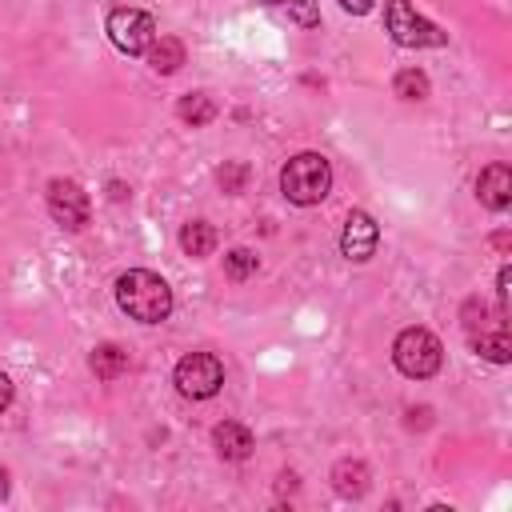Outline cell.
I'll use <instances>...</instances> for the list:
<instances>
[{
  "label": "cell",
  "mask_w": 512,
  "mask_h": 512,
  "mask_svg": "<svg viewBox=\"0 0 512 512\" xmlns=\"http://www.w3.org/2000/svg\"><path fill=\"white\" fill-rule=\"evenodd\" d=\"M116 304L140 324H160L172 312V288L148 268H128L116 280Z\"/></svg>",
  "instance_id": "cell-1"
},
{
  "label": "cell",
  "mask_w": 512,
  "mask_h": 512,
  "mask_svg": "<svg viewBox=\"0 0 512 512\" xmlns=\"http://www.w3.org/2000/svg\"><path fill=\"white\" fill-rule=\"evenodd\" d=\"M332 188V164L320 156V152H296L284 168H280V192L300 204V208H312L328 196Z\"/></svg>",
  "instance_id": "cell-2"
},
{
  "label": "cell",
  "mask_w": 512,
  "mask_h": 512,
  "mask_svg": "<svg viewBox=\"0 0 512 512\" xmlns=\"http://www.w3.org/2000/svg\"><path fill=\"white\" fill-rule=\"evenodd\" d=\"M392 360H396V368H400L404 376L428 380V376L440 372L444 348H440V340H436L428 328H404V332L396 336V344H392Z\"/></svg>",
  "instance_id": "cell-3"
},
{
  "label": "cell",
  "mask_w": 512,
  "mask_h": 512,
  "mask_svg": "<svg viewBox=\"0 0 512 512\" xmlns=\"http://www.w3.org/2000/svg\"><path fill=\"white\" fill-rule=\"evenodd\" d=\"M384 28L400 48H440V44H448V36L432 20H424L412 8V0H388L384 4Z\"/></svg>",
  "instance_id": "cell-4"
},
{
  "label": "cell",
  "mask_w": 512,
  "mask_h": 512,
  "mask_svg": "<svg viewBox=\"0 0 512 512\" xmlns=\"http://www.w3.org/2000/svg\"><path fill=\"white\" fill-rule=\"evenodd\" d=\"M220 384H224V364L212 352H188L176 364V388L188 400H208L220 392Z\"/></svg>",
  "instance_id": "cell-5"
},
{
  "label": "cell",
  "mask_w": 512,
  "mask_h": 512,
  "mask_svg": "<svg viewBox=\"0 0 512 512\" xmlns=\"http://www.w3.org/2000/svg\"><path fill=\"white\" fill-rule=\"evenodd\" d=\"M108 40L128 56H144L148 44L156 40V20L140 8H112L108 12Z\"/></svg>",
  "instance_id": "cell-6"
},
{
  "label": "cell",
  "mask_w": 512,
  "mask_h": 512,
  "mask_svg": "<svg viewBox=\"0 0 512 512\" xmlns=\"http://www.w3.org/2000/svg\"><path fill=\"white\" fill-rule=\"evenodd\" d=\"M48 212H52V220H56L60 228H68V232H80V228L88 224V216H92L88 196H84V188H80L76 180H52V184H48Z\"/></svg>",
  "instance_id": "cell-7"
},
{
  "label": "cell",
  "mask_w": 512,
  "mask_h": 512,
  "mask_svg": "<svg viewBox=\"0 0 512 512\" xmlns=\"http://www.w3.org/2000/svg\"><path fill=\"white\" fill-rule=\"evenodd\" d=\"M376 244H380V228H376V220H372L368 212H360V208L348 212L344 232H340V252H344L348 260L364 264V260H372Z\"/></svg>",
  "instance_id": "cell-8"
},
{
  "label": "cell",
  "mask_w": 512,
  "mask_h": 512,
  "mask_svg": "<svg viewBox=\"0 0 512 512\" xmlns=\"http://www.w3.org/2000/svg\"><path fill=\"white\" fill-rule=\"evenodd\" d=\"M476 196L484 208L492 212H504L512 204V168L508 164H488L480 176H476Z\"/></svg>",
  "instance_id": "cell-9"
},
{
  "label": "cell",
  "mask_w": 512,
  "mask_h": 512,
  "mask_svg": "<svg viewBox=\"0 0 512 512\" xmlns=\"http://www.w3.org/2000/svg\"><path fill=\"white\" fill-rule=\"evenodd\" d=\"M468 340H472V348H476L484 360H492V364H508V360H512V336H508L504 320H488V324L472 328Z\"/></svg>",
  "instance_id": "cell-10"
},
{
  "label": "cell",
  "mask_w": 512,
  "mask_h": 512,
  "mask_svg": "<svg viewBox=\"0 0 512 512\" xmlns=\"http://www.w3.org/2000/svg\"><path fill=\"white\" fill-rule=\"evenodd\" d=\"M212 444H216V452H220L224 460H244V456H252V448H256L252 432H248L244 424H236V420H220V424L212 428Z\"/></svg>",
  "instance_id": "cell-11"
},
{
  "label": "cell",
  "mask_w": 512,
  "mask_h": 512,
  "mask_svg": "<svg viewBox=\"0 0 512 512\" xmlns=\"http://www.w3.org/2000/svg\"><path fill=\"white\" fill-rule=\"evenodd\" d=\"M332 488H336L344 500L364 496V492H368V468H364L360 460H340V464L332 468Z\"/></svg>",
  "instance_id": "cell-12"
},
{
  "label": "cell",
  "mask_w": 512,
  "mask_h": 512,
  "mask_svg": "<svg viewBox=\"0 0 512 512\" xmlns=\"http://www.w3.org/2000/svg\"><path fill=\"white\" fill-rule=\"evenodd\" d=\"M148 64L160 72V76H172L180 64H184V44L176 40V36H160V40H152L148 44Z\"/></svg>",
  "instance_id": "cell-13"
},
{
  "label": "cell",
  "mask_w": 512,
  "mask_h": 512,
  "mask_svg": "<svg viewBox=\"0 0 512 512\" xmlns=\"http://www.w3.org/2000/svg\"><path fill=\"white\" fill-rule=\"evenodd\" d=\"M92 372L100 376V380H116L120 372H128V352L120 348V344H100V348H92Z\"/></svg>",
  "instance_id": "cell-14"
},
{
  "label": "cell",
  "mask_w": 512,
  "mask_h": 512,
  "mask_svg": "<svg viewBox=\"0 0 512 512\" xmlns=\"http://www.w3.org/2000/svg\"><path fill=\"white\" fill-rule=\"evenodd\" d=\"M180 248H184V256H208L212 248H216V228L212 224H204V220H192V224H184V232H180Z\"/></svg>",
  "instance_id": "cell-15"
},
{
  "label": "cell",
  "mask_w": 512,
  "mask_h": 512,
  "mask_svg": "<svg viewBox=\"0 0 512 512\" xmlns=\"http://www.w3.org/2000/svg\"><path fill=\"white\" fill-rule=\"evenodd\" d=\"M176 112H180V120L192 124V128H204V124L216 120V104H212V96H204V92H188Z\"/></svg>",
  "instance_id": "cell-16"
},
{
  "label": "cell",
  "mask_w": 512,
  "mask_h": 512,
  "mask_svg": "<svg viewBox=\"0 0 512 512\" xmlns=\"http://www.w3.org/2000/svg\"><path fill=\"white\" fill-rule=\"evenodd\" d=\"M392 92L400 100H424L428 96V76L420 68H400L396 80H392Z\"/></svg>",
  "instance_id": "cell-17"
},
{
  "label": "cell",
  "mask_w": 512,
  "mask_h": 512,
  "mask_svg": "<svg viewBox=\"0 0 512 512\" xmlns=\"http://www.w3.org/2000/svg\"><path fill=\"white\" fill-rule=\"evenodd\" d=\"M256 252H248V248H232L228 256H224V272L232 276V280H248L252 272H256Z\"/></svg>",
  "instance_id": "cell-18"
},
{
  "label": "cell",
  "mask_w": 512,
  "mask_h": 512,
  "mask_svg": "<svg viewBox=\"0 0 512 512\" xmlns=\"http://www.w3.org/2000/svg\"><path fill=\"white\" fill-rule=\"evenodd\" d=\"M288 20L300 28H316L320 24V0H284Z\"/></svg>",
  "instance_id": "cell-19"
},
{
  "label": "cell",
  "mask_w": 512,
  "mask_h": 512,
  "mask_svg": "<svg viewBox=\"0 0 512 512\" xmlns=\"http://www.w3.org/2000/svg\"><path fill=\"white\" fill-rule=\"evenodd\" d=\"M244 180H248V168H244V164H224V168H220V184H224V192H240Z\"/></svg>",
  "instance_id": "cell-20"
},
{
  "label": "cell",
  "mask_w": 512,
  "mask_h": 512,
  "mask_svg": "<svg viewBox=\"0 0 512 512\" xmlns=\"http://www.w3.org/2000/svg\"><path fill=\"white\" fill-rule=\"evenodd\" d=\"M496 296H500V316H508V300H512V272L508 268H500V276H496Z\"/></svg>",
  "instance_id": "cell-21"
},
{
  "label": "cell",
  "mask_w": 512,
  "mask_h": 512,
  "mask_svg": "<svg viewBox=\"0 0 512 512\" xmlns=\"http://www.w3.org/2000/svg\"><path fill=\"white\" fill-rule=\"evenodd\" d=\"M340 4H344L348 12H356V16H364V12H372V4H376V0H340Z\"/></svg>",
  "instance_id": "cell-22"
},
{
  "label": "cell",
  "mask_w": 512,
  "mask_h": 512,
  "mask_svg": "<svg viewBox=\"0 0 512 512\" xmlns=\"http://www.w3.org/2000/svg\"><path fill=\"white\" fill-rule=\"evenodd\" d=\"M8 404H12V380H8L4 372H0V412H4Z\"/></svg>",
  "instance_id": "cell-23"
},
{
  "label": "cell",
  "mask_w": 512,
  "mask_h": 512,
  "mask_svg": "<svg viewBox=\"0 0 512 512\" xmlns=\"http://www.w3.org/2000/svg\"><path fill=\"white\" fill-rule=\"evenodd\" d=\"M8 496V468H0V500Z\"/></svg>",
  "instance_id": "cell-24"
},
{
  "label": "cell",
  "mask_w": 512,
  "mask_h": 512,
  "mask_svg": "<svg viewBox=\"0 0 512 512\" xmlns=\"http://www.w3.org/2000/svg\"><path fill=\"white\" fill-rule=\"evenodd\" d=\"M260 4H284V0H260Z\"/></svg>",
  "instance_id": "cell-25"
}]
</instances>
